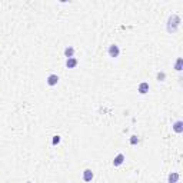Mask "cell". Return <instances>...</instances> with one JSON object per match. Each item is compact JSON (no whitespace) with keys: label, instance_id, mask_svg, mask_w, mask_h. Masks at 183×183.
Returning <instances> with one entry per match:
<instances>
[{"label":"cell","instance_id":"cell-3","mask_svg":"<svg viewBox=\"0 0 183 183\" xmlns=\"http://www.w3.org/2000/svg\"><path fill=\"white\" fill-rule=\"evenodd\" d=\"M57 82H59V76H57V74H50V76L47 77V84H49V86H56Z\"/></svg>","mask_w":183,"mask_h":183},{"label":"cell","instance_id":"cell-14","mask_svg":"<svg viewBox=\"0 0 183 183\" xmlns=\"http://www.w3.org/2000/svg\"><path fill=\"white\" fill-rule=\"evenodd\" d=\"M139 143V137L137 136H132L130 137V145H137Z\"/></svg>","mask_w":183,"mask_h":183},{"label":"cell","instance_id":"cell-13","mask_svg":"<svg viewBox=\"0 0 183 183\" xmlns=\"http://www.w3.org/2000/svg\"><path fill=\"white\" fill-rule=\"evenodd\" d=\"M156 77H157V80H159V82H163V80L166 79V73H165V72H159Z\"/></svg>","mask_w":183,"mask_h":183},{"label":"cell","instance_id":"cell-10","mask_svg":"<svg viewBox=\"0 0 183 183\" xmlns=\"http://www.w3.org/2000/svg\"><path fill=\"white\" fill-rule=\"evenodd\" d=\"M179 173H176V172H173V173H170L169 175V183H178V180H179Z\"/></svg>","mask_w":183,"mask_h":183},{"label":"cell","instance_id":"cell-2","mask_svg":"<svg viewBox=\"0 0 183 183\" xmlns=\"http://www.w3.org/2000/svg\"><path fill=\"white\" fill-rule=\"evenodd\" d=\"M120 54V49H119V46L117 44H112L109 47V56L110 57H117Z\"/></svg>","mask_w":183,"mask_h":183},{"label":"cell","instance_id":"cell-7","mask_svg":"<svg viewBox=\"0 0 183 183\" xmlns=\"http://www.w3.org/2000/svg\"><path fill=\"white\" fill-rule=\"evenodd\" d=\"M173 130H175L176 133H182L183 132V122L182 120H178V122L173 124Z\"/></svg>","mask_w":183,"mask_h":183},{"label":"cell","instance_id":"cell-12","mask_svg":"<svg viewBox=\"0 0 183 183\" xmlns=\"http://www.w3.org/2000/svg\"><path fill=\"white\" fill-rule=\"evenodd\" d=\"M60 143V136L59 135H56V136H53V140H52V145L53 146H56V145H59Z\"/></svg>","mask_w":183,"mask_h":183},{"label":"cell","instance_id":"cell-5","mask_svg":"<svg viewBox=\"0 0 183 183\" xmlns=\"http://www.w3.org/2000/svg\"><path fill=\"white\" fill-rule=\"evenodd\" d=\"M147 92H149V83H147V82L140 83V84H139V93H140V95H146Z\"/></svg>","mask_w":183,"mask_h":183},{"label":"cell","instance_id":"cell-4","mask_svg":"<svg viewBox=\"0 0 183 183\" xmlns=\"http://www.w3.org/2000/svg\"><path fill=\"white\" fill-rule=\"evenodd\" d=\"M93 179V172L90 170V169H86L84 172H83V180L84 182H90Z\"/></svg>","mask_w":183,"mask_h":183},{"label":"cell","instance_id":"cell-1","mask_svg":"<svg viewBox=\"0 0 183 183\" xmlns=\"http://www.w3.org/2000/svg\"><path fill=\"white\" fill-rule=\"evenodd\" d=\"M180 24V17L178 14H172L169 17V22H167V30L169 32H175Z\"/></svg>","mask_w":183,"mask_h":183},{"label":"cell","instance_id":"cell-8","mask_svg":"<svg viewBox=\"0 0 183 183\" xmlns=\"http://www.w3.org/2000/svg\"><path fill=\"white\" fill-rule=\"evenodd\" d=\"M66 66H67L69 69H74V67L77 66V59H74V57L67 59V60H66Z\"/></svg>","mask_w":183,"mask_h":183},{"label":"cell","instance_id":"cell-9","mask_svg":"<svg viewBox=\"0 0 183 183\" xmlns=\"http://www.w3.org/2000/svg\"><path fill=\"white\" fill-rule=\"evenodd\" d=\"M73 54H74V47L67 46V47L65 49V56H66L67 59H70V57H73Z\"/></svg>","mask_w":183,"mask_h":183},{"label":"cell","instance_id":"cell-11","mask_svg":"<svg viewBox=\"0 0 183 183\" xmlns=\"http://www.w3.org/2000/svg\"><path fill=\"white\" fill-rule=\"evenodd\" d=\"M182 65H183V59H182V57H179V59L176 60V65H175V69H176L178 72H180V70H182Z\"/></svg>","mask_w":183,"mask_h":183},{"label":"cell","instance_id":"cell-6","mask_svg":"<svg viewBox=\"0 0 183 183\" xmlns=\"http://www.w3.org/2000/svg\"><path fill=\"white\" fill-rule=\"evenodd\" d=\"M123 162H124V154L119 153V154L114 157V160H113V165H114V166H120Z\"/></svg>","mask_w":183,"mask_h":183}]
</instances>
